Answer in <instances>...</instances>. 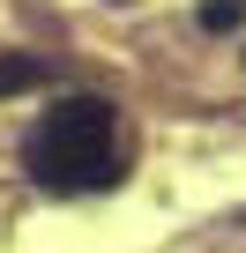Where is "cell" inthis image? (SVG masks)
I'll return each instance as SVG.
<instances>
[{"mask_svg":"<svg viewBox=\"0 0 246 253\" xmlns=\"http://www.w3.org/2000/svg\"><path fill=\"white\" fill-rule=\"evenodd\" d=\"M23 82H45L38 52H15V60H0V97H8V89H23Z\"/></svg>","mask_w":246,"mask_h":253,"instance_id":"3957f363","label":"cell"},{"mask_svg":"<svg viewBox=\"0 0 246 253\" xmlns=\"http://www.w3.org/2000/svg\"><path fill=\"white\" fill-rule=\"evenodd\" d=\"M112 134H119V112L104 97H60L38 134L23 149L30 179L45 194H90V186H112L119 179V157H112Z\"/></svg>","mask_w":246,"mask_h":253,"instance_id":"6da1fadb","label":"cell"},{"mask_svg":"<svg viewBox=\"0 0 246 253\" xmlns=\"http://www.w3.org/2000/svg\"><path fill=\"white\" fill-rule=\"evenodd\" d=\"M239 15H246V0H201V8H194L201 30H239Z\"/></svg>","mask_w":246,"mask_h":253,"instance_id":"7a4b0ae2","label":"cell"}]
</instances>
